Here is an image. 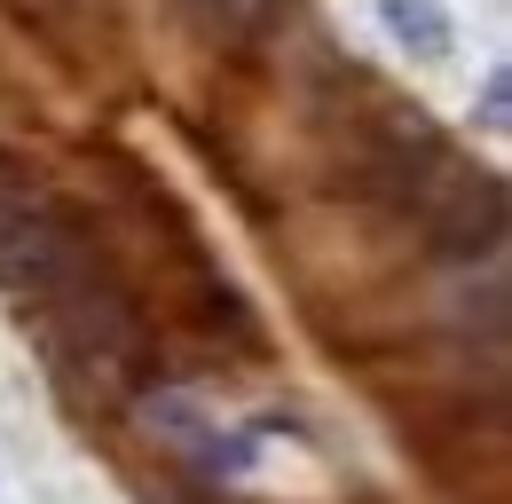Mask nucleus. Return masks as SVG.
I'll return each mask as SVG.
<instances>
[{"label": "nucleus", "instance_id": "obj_1", "mask_svg": "<svg viewBox=\"0 0 512 504\" xmlns=\"http://www.w3.org/2000/svg\"><path fill=\"white\" fill-rule=\"evenodd\" d=\"M426 237L442 260H473V252L505 245V189L497 174H465V166H434V182L418 189Z\"/></svg>", "mask_w": 512, "mask_h": 504}, {"label": "nucleus", "instance_id": "obj_2", "mask_svg": "<svg viewBox=\"0 0 512 504\" xmlns=\"http://www.w3.org/2000/svg\"><path fill=\"white\" fill-rule=\"evenodd\" d=\"M379 16H386V32H394L410 56H426V63L449 56V16L434 8V0H386Z\"/></svg>", "mask_w": 512, "mask_h": 504}, {"label": "nucleus", "instance_id": "obj_3", "mask_svg": "<svg viewBox=\"0 0 512 504\" xmlns=\"http://www.w3.org/2000/svg\"><path fill=\"white\" fill-rule=\"evenodd\" d=\"M197 8V24L221 40V48H245L260 24H268V0H190Z\"/></svg>", "mask_w": 512, "mask_h": 504}, {"label": "nucleus", "instance_id": "obj_4", "mask_svg": "<svg viewBox=\"0 0 512 504\" xmlns=\"http://www.w3.org/2000/svg\"><path fill=\"white\" fill-rule=\"evenodd\" d=\"M505 103H512V79H505V71H489V87H481V126H489V134L505 126Z\"/></svg>", "mask_w": 512, "mask_h": 504}]
</instances>
